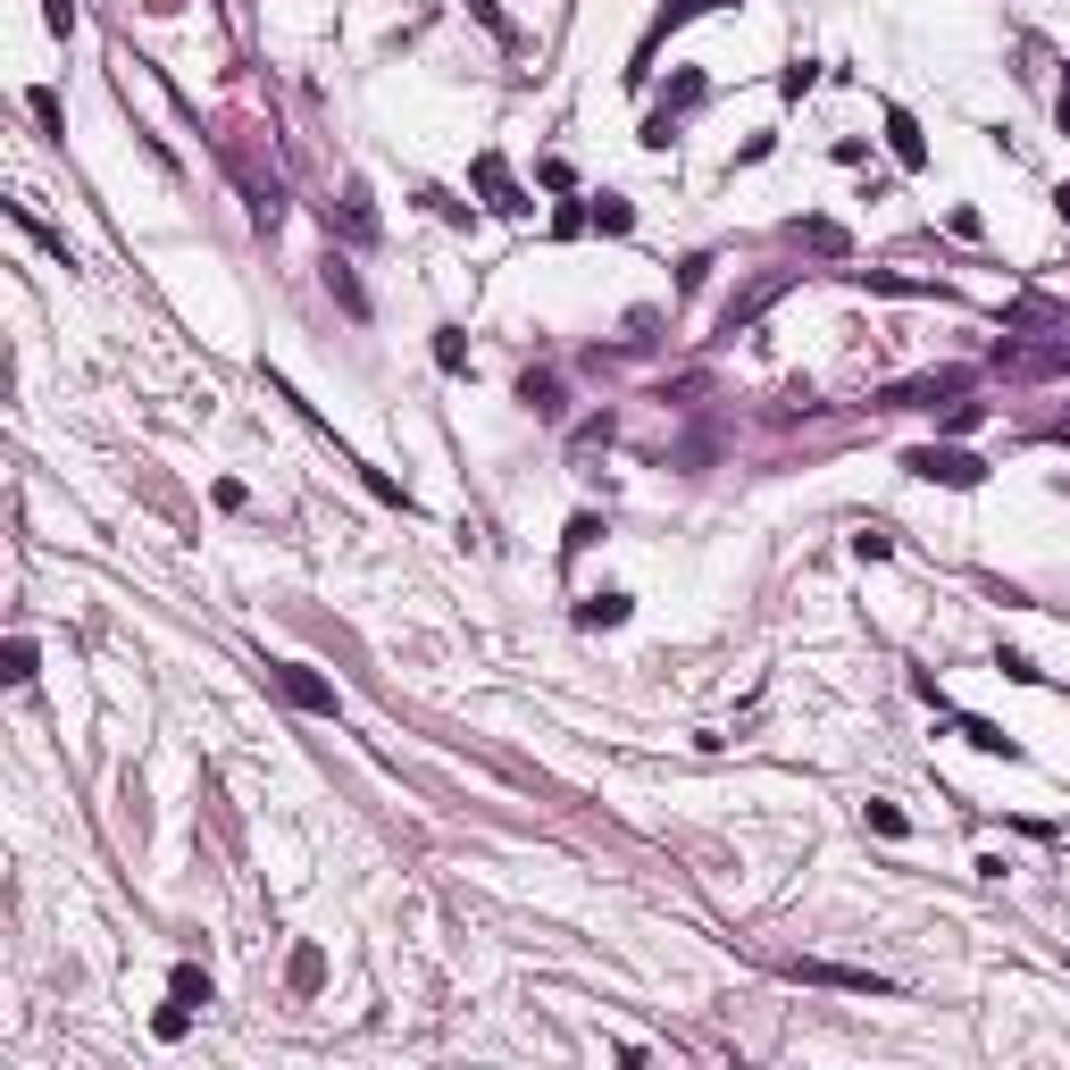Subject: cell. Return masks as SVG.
Wrapping results in <instances>:
<instances>
[{
	"label": "cell",
	"instance_id": "obj_1",
	"mask_svg": "<svg viewBox=\"0 0 1070 1070\" xmlns=\"http://www.w3.org/2000/svg\"><path fill=\"white\" fill-rule=\"evenodd\" d=\"M903 469H912V477H928V486L970 494L978 477H987V460H978V451H962V444H912V451H903Z\"/></svg>",
	"mask_w": 1070,
	"mask_h": 1070
},
{
	"label": "cell",
	"instance_id": "obj_2",
	"mask_svg": "<svg viewBox=\"0 0 1070 1070\" xmlns=\"http://www.w3.org/2000/svg\"><path fill=\"white\" fill-rule=\"evenodd\" d=\"M787 978H803V987H837V996H895L879 970H853V962H811V954H794V962H778Z\"/></svg>",
	"mask_w": 1070,
	"mask_h": 1070
},
{
	"label": "cell",
	"instance_id": "obj_3",
	"mask_svg": "<svg viewBox=\"0 0 1070 1070\" xmlns=\"http://www.w3.org/2000/svg\"><path fill=\"white\" fill-rule=\"evenodd\" d=\"M787 284H794V268H770V277H752L745 293H728V310H719V335H745V326L761 319V310H770Z\"/></svg>",
	"mask_w": 1070,
	"mask_h": 1070
},
{
	"label": "cell",
	"instance_id": "obj_4",
	"mask_svg": "<svg viewBox=\"0 0 1070 1070\" xmlns=\"http://www.w3.org/2000/svg\"><path fill=\"white\" fill-rule=\"evenodd\" d=\"M469 176H477V193H486L494 218H527V209H536L519 185H510V159H502V150H477V168H469Z\"/></svg>",
	"mask_w": 1070,
	"mask_h": 1070
},
{
	"label": "cell",
	"instance_id": "obj_5",
	"mask_svg": "<svg viewBox=\"0 0 1070 1070\" xmlns=\"http://www.w3.org/2000/svg\"><path fill=\"white\" fill-rule=\"evenodd\" d=\"M937 394H970V368H928V376H903L886 385L879 411H912V402H937Z\"/></svg>",
	"mask_w": 1070,
	"mask_h": 1070
},
{
	"label": "cell",
	"instance_id": "obj_6",
	"mask_svg": "<svg viewBox=\"0 0 1070 1070\" xmlns=\"http://www.w3.org/2000/svg\"><path fill=\"white\" fill-rule=\"evenodd\" d=\"M277 686H284V703H301V711H319V719H335V686H326L310 661H277Z\"/></svg>",
	"mask_w": 1070,
	"mask_h": 1070
},
{
	"label": "cell",
	"instance_id": "obj_7",
	"mask_svg": "<svg viewBox=\"0 0 1070 1070\" xmlns=\"http://www.w3.org/2000/svg\"><path fill=\"white\" fill-rule=\"evenodd\" d=\"M886 143H895L903 168H928V134H921V117H912V110H886Z\"/></svg>",
	"mask_w": 1070,
	"mask_h": 1070
},
{
	"label": "cell",
	"instance_id": "obj_8",
	"mask_svg": "<svg viewBox=\"0 0 1070 1070\" xmlns=\"http://www.w3.org/2000/svg\"><path fill=\"white\" fill-rule=\"evenodd\" d=\"M343 235H352V243H376V209H368V185H343Z\"/></svg>",
	"mask_w": 1070,
	"mask_h": 1070
},
{
	"label": "cell",
	"instance_id": "obj_9",
	"mask_svg": "<svg viewBox=\"0 0 1070 1070\" xmlns=\"http://www.w3.org/2000/svg\"><path fill=\"white\" fill-rule=\"evenodd\" d=\"M703 9H719V0H669V9H661V18H653V34H644L636 67H644V59H653V42H661V34H677V25H686V18H703Z\"/></svg>",
	"mask_w": 1070,
	"mask_h": 1070
},
{
	"label": "cell",
	"instance_id": "obj_10",
	"mask_svg": "<svg viewBox=\"0 0 1070 1070\" xmlns=\"http://www.w3.org/2000/svg\"><path fill=\"white\" fill-rule=\"evenodd\" d=\"M794 243L828 251V260H845V226H837V218H794Z\"/></svg>",
	"mask_w": 1070,
	"mask_h": 1070
},
{
	"label": "cell",
	"instance_id": "obj_11",
	"mask_svg": "<svg viewBox=\"0 0 1070 1070\" xmlns=\"http://www.w3.org/2000/svg\"><path fill=\"white\" fill-rule=\"evenodd\" d=\"M853 284H862V293H937V284H921V277H886V268H853Z\"/></svg>",
	"mask_w": 1070,
	"mask_h": 1070
},
{
	"label": "cell",
	"instance_id": "obj_12",
	"mask_svg": "<svg viewBox=\"0 0 1070 1070\" xmlns=\"http://www.w3.org/2000/svg\"><path fill=\"white\" fill-rule=\"evenodd\" d=\"M962 736H970L978 752H996V761H1020V745H1012V736L996 728V719H962Z\"/></svg>",
	"mask_w": 1070,
	"mask_h": 1070
},
{
	"label": "cell",
	"instance_id": "obj_13",
	"mask_svg": "<svg viewBox=\"0 0 1070 1070\" xmlns=\"http://www.w3.org/2000/svg\"><path fill=\"white\" fill-rule=\"evenodd\" d=\"M326 293H335L343 310H352V319H368V293H360V277H352L343 260H326Z\"/></svg>",
	"mask_w": 1070,
	"mask_h": 1070
},
{
	"label": "cell",
	"instance_id": "obj_14",
	"mask_svg": "<svg viewBox=\"0 0 1070 1070\" xmlns=\"http://www.w3.org/2000/svg\"><path fill=\"white\" fill-rule=\"evenodd\" d=\"M519 402H527L536 418H561V376H527V385H519Z\"/></svg>",
	"mask_w": 1070,
	"mask_h": 1070
},
{
	"label": "cell",
	"instance_id": "obj_15",
	"mask_svg": "<svg viewBox=\"0 0 1070 1070\" xmlns=\"http://www.w3.org/2000/svg\"><path fill=\"white\" fill-rule=\"evenodd\" d=\"M578 620H585V627H620V620H627V594H585Z\"/></svg>",
	"mask_w": 1070,
	"mask_h": 1070
},
{
	"label": "cell",
	"instance_id": "obj_16",
	"mask_svg": "<svg viewBox=\"0 0 1070 1070\" xmlns=\"http://www.w3.org/2000/svg\"><path fill=\"white\" fill-rule=\"evenodd\" d=\"M435 368H444V376L469 368V343H460V326H435Z\"/></svg>",
	"mask_w": 1070,
	"mask_h": 1070
},
{
	"label": "cell",
	"instance_id": "obj_17",
	"mask_svg": "<svg viewBox=\"0 0 1070 1070\" xmlns=\"http://www.w3.org/2000/svg\"><path fill=\"white\" fill-rule=\"evenodd\" d=\"M594 226H602V235H627V226H636V209H627L620 193H602V201H594Z\"/></svg>",
	"mask_w": 1070,
	"mask_h": 1070
},
{
	"label": "cell",
	"instance_id": "obj_18",
	"mask_svg": "<svg viewBox=\"0 0 1070 1070\" xmlns=\"http://www.w3.org/2000/svg\"><path fill=\"white\" fill-rule=\"evenodd\" d=\"M168 987H176V1004H209V970H193V962H176Z\"/></svg>",
	"mask_w": 1070,
	"mask_h": 1070
},
{
	"label": "cell",
	"instance_id": "obj_19",
	"mask_svg": "<svg viewBox=\"0 0 1070 1070\" xmlns=\"http://www.w3.org/2000/svg\"><path fill=\"white\" fill-rule=\"evenodd\" d=\"M811 84H820V67H811V59H794V67L778 75V93H787V101H794V93H811Z\"/></svg>",
	"mask_w": 1070,
	"mask_h": 1070
},
{
	"label": "cell",
	"instance_id": "obj_20",
	"mask_svg": "<svg viewBox=\"0 0 1070 1070\" xmlns=\"http://www.w3.org/2000/svg\"><path fill=\"white\" fill-rule=\"evenodd\" d=\"M319 978H326V962H319V945H301V954H293V987H319Z\"/></svg>",
	"mask_w": 1070,
	"mask_h": 1070
},
{
	"label": "cell",
	"instance_id": "obj_21",
	"mask_svg": "<svg viewBox=\"0 0 1070 1070\" xmlns=\"http://www.w3.org/2000/svg\"><path fill=\"white\" fill-rule=\"evenodd\" d=\"M853 552H862V561H886V552H895V536H886V527H862V536H853Z\"/></svg>",
	"mask_w": 1070,
	"mask_h": 1070
},
{
	"label": "cell",
	"instance_id": "obj_22",
	"mask_svg": "<svg viewBox=\"0 0 1070 1070\" xmlns=\"http://www.w3.org/2000/svg\"><path fill=\"white\" fill-rule=\"evenodd\" d=\"M978 418H987V402H954V411H945V435H970Z\"/></svg>",
	"mask_w": 1070,
	"mask_h": 1070
},
{
	"label": "cell",
	"instance_id": "obj_23",
	"mask_svg": "<svg viewBox=\"0 0 1070 1070\" xmlns=\"http://www.w3.org/2000/svg\"><path fill=\"white\" fill-rule=\"evenodd\" d=\"M996 669H1004V677H1020V686H1037V677H1046L1029 653H996Z\"/></svg>",
	"mask_w": 1070,
	"mask_h": 1070
},
{
	"label": "cell",
	"instance_id": "obj_24",
	"mask_svg": "<svg viewBox=\"0 0 1070 1070\" xmlns=\"http://www.w3.org/2000/svg\"><path fill=\"white\" fill-rule=\"evenodd\" d=\"M594 536H602V519H594V510H578V519H569V552H585Z\"/></svg>",
	"mask_w": 1070,
	"mask_h": 1070
},
{
	"label": "cell",
	"instance_id": "obj_25",
	"mask_svg": "<svg viewBox=\"0 0 1070 1070\" xmlns=\"http://www.w3.org/2000/svg\"><path fill=\"white\" fill-rule=\"evenodd\" d=\"M469 9H477V25H486V34H502V42H510V18H502V0H469Z\"/></svg>",
	"mask_w": 1070,
	"mask_h": 1070
},
{
	"label": "cell",
	"instance_id": "obj_26",
	"mask_svg": "<svg viewBox=\"0 0 1070 1070\" xmlns=\"http://www.w3.org/2000/svg\"><path fill=\"white\" fill-rule=\"evenodd\" d=\"M150 1029H159V1037H185V1029H193V1004H168V1012L150 1020Z\"/></svg>",
	"mask_w": 1070,
	"mask_h": 1070
},
{
	"label": "cell",
	"instance_id": "obj_27",
	"mask_svg": "<svg viewBox=\"0 0 1070 1070\" xmlns=\"http://www.w3.org/2000/svg\"><path fill=\"white\" fill-rule=\"evenodd\" d=\"M870 828H879V837H903V828H912V820H903L895 803H870Z\"/></svg>",
	"mask_w": 1070,
	"mask_h": 1070
},
{
	"label": "cell",
	"instance_id": "obj_28",
	"mask_svg": "<svg viewBox=\"0 0 1070 1070\" xmlns=\"http://www.w3.org/2000/svg\"><path fill=\"white\" fill-rule=\"evenodd\" d=\"M42 18H51V34H75V0H42Z\"/></svg>",
	"mask_w": 1070,
	"mask_h": 1070
},
{
	"label": "cell",
	"instance_id": "obj_29",
	"mask_svg": "<svg viewBox=\"0 0 1070 1070\" xmlns=\"http://www.w3.org/2000/svg\"><path fill=\"white\" fill-rule=\"evenodd\" d=\"M1053 126L1070 134V75H1062V93H1053Z\"/></svg>",
	"mask_w": 1070,
	"mask_h": 1070
}]
</instances>
